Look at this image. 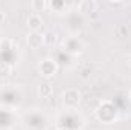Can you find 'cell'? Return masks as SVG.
<instances>
[{
  "instance_id": "6da1fadb",
  "label": "cell",
  "mask_w": 131,
  "mask_h": 130,
  "mask_svg": "<svg viewBox=\"0 0 131 130\" xmlns=\"http://www.w3.org/2000/svg\"><path fill=\"white\" fill-rule=\"evenodd\" d=\"M119 116V110L111 99L101 101L96 107V118L102 124H113Z\"/></svg>"
},
{
  "instance_id": "7a4b0ae2",
  "label": "cell",
  "mask_w": 131,
  "mask_h": 130,
  "mask_svg": "<svg viewBox=\"0 0 131 130\" xmlns=\"http://www.w3.org/2000/svg\"><path fill=\"white\" fill-rule=\"evenodd\" d=\"M84 48L85 46L81 41V38H78L75 35H69V37H66L63 40V51L67 55H72V57L79 55V54L84 52Z\"/></svg>"
},
{
  "instance_id": "3957f363",
  "label": "cell",
  "mask_w": 131,
  "mask_h": 130,
  "mask_svg": "<svg viewBox=\"0 0 131 130\" xmlns=\"http://www.w3.org/2000/svg\"><path fill=\"white\" fill-rule=\"evenodd\" d=\"M81 92L78 89H67L66 92H63L61 95V101L66 110H76L81 104Z\"/></svg>"
},
{
  "instance_id": "277c9868",
  "label": "cell",
  "mask_w": 131,
  "mask_h": 130,
  "mask_svg": "<svg viewBox=\"0 0 131 130\" xmlns=\"http://www.w3.org/2000/svg\"><path fill=\"white\" fill-rule=\"evenodd\" d=\"M57 72H58V63L55 58H44L38 64V73L46 80L53 78L57 75Z\"/></svg>"
},
{
  "instance_id": "5b68a950",
  "label": "cell",
  "mask_w": 131,
  "mask_h": 130,
  "mask_svg": "<svg viewBox=\"0 0 131 130\" xmlns=\"http://www.w3.org/2000/svg\"><path fill=\"white\" fill-rule=\"evenodd\" d=\"M76 8L82 15H89V17L95 15L96 17V12L99 9V3L95 2V0H82V2L76 3Z\"/></svg>"
},
{
  "instance_id": "8992f818",
  "label": "cell",
  "mask_w": 131,
  "mask_h": 130,
  "mask_svg": "<svg viewBox=\"0 0 131 130\" xmlns=\"http://www.w3.org/2000/svg\"><path fill=\"white\" fill-rule=\"evenodd\" d=\"M26 44L34 51L40 49L44 44V32H29L26 35Z\"/></svg>"
},
{
  "instance_id": "52a82bcc",
  "label": "cell",
  "mask_w": 131,
  "mask_h": 130,
  "mask_svg": "<svg viewBox=\"0 0 131 130\" xmlns=\"http://www.w3.org/2000/svg\"><path fill=\"white\" fill-rule=\"evenodd\" d=\"M43 25H44V22H43L41 15L40 14H35V12H32L28 17V20H26V26H28L29 32H41Z\"/></svg>"
},
{
  "instance_id": "ba28073f",
  "label": "cell",
  "mask_w": 131,
  "mask_h": 130,
  "mask_svg": "<svg viewBox=\"0 0 131 130\" xmlns=\"http://www.w3.org/2000/svg\"><path fill=\"white\" fill-rule=\"evenodd\" d=\"M47 9H50L55 14H64L66 11L70 9V5L66 2H60V0H53V2H47ZM67 14V12H66Z\"/></svg>"
},
{
  "instance_id": "9c48e42d",
  "label": "cell",
  "mask_w": 131,
  "mask_h": 130,
  "mask_svg": "<svg viewBox=\"0 0 131 130\" xmlns=\"http://www.w3.org/2000/svg\"><path fill=\"white\" fill-rule=\"evenodd\" d=\"M37 94H38V97L40 98H49L53 95V87H52V84L50 83H41L40 86H38V89H37Z\"/></svg>"
},
{
  "instance_id": "30bf717a",
  "label": "cell",
  "mask_w": 131,
  "mask_h": 130,
  "mask_svg": "<svg viewBox=\"0 0 131 130\" xmlns=\"http://www.w3.org/2000/svg\"><path fill=\"white\" fill-rule=\"evenodd\" d=\"M12 73V66L6 61H0V80L9 78Z\"/></svg>"
},
{
  "instance_id": "8fae6325",
  "label": "cell",
  "mask_w": 131,
  "mask_h": 130,
  "mask_svg": "<svg viewBox=\"0 0 131 130\" xmlns=\"http://www.w3.org/2000/svg\"><path fill=\"white\" fill-rule=\"evenodd\" d=\"M31 8H32V11L35 14L43 12V11L47 9V2H44V0H34L32 3H31Z\"/></svg>"
},
{
  "instance_id": "7c38bea8",
  "label": "cell",
  "mask_w": 131,
  "mask_h": 130,
  "mask_svg": "<svg viewBox=\"0 0 131 130\" xmlns=\"http://www.w3.org/2000/svg\"><path fill=\"white\" fill-rule=\"evenodd\" d=\"M108 5L111 8H122V6H125V2H113V0H110Z\"/></svg>"
},
{
  "instance_id": "4fadbf2b",
  "label": "cell",
  "mask_w": 131,
  "mask_h": 130,
  "mask_svg": "<svg viewBox=\"0 0 131 130\" xmlns=\"http://www.w3.org/2000/svg\"><path fill=\"white\" fill-rule=\"evenodd\" d=\"M5 18H6V14H5L3 11H0V25L5 22Z\"/></svg>"
},
{
  "instance_id": "5bb4252c",
  "label": "cell",
  "mask_w": 131,
  "mask_h": 130,
  "mask_svg": "<svg viewBox=\"0 0 131 130\" xmlns=\"http://www.w3.org/2000/svg\"><path fill=\"white\" fill-rule=\"evenodd\" d=\"M127 61H128V64H130V67H131V52L128 54V57H127Z\"/></svg>"
},
{
  "instance_id": "9a60e30c",
  "label": "cell",
  "mask_w": 131,
  "mask_h": 130,
  "mask_svg": "<svg viewBox=\"0 0 131 130\" xmlns=\"http://www.w3.org/2000/svg\"><path fill=\"white\" fill-rule=\"evenodd\" d=\"M128 98H130V101H131V92H130V95H128Z\"/></svg>"
}]
</instances>
